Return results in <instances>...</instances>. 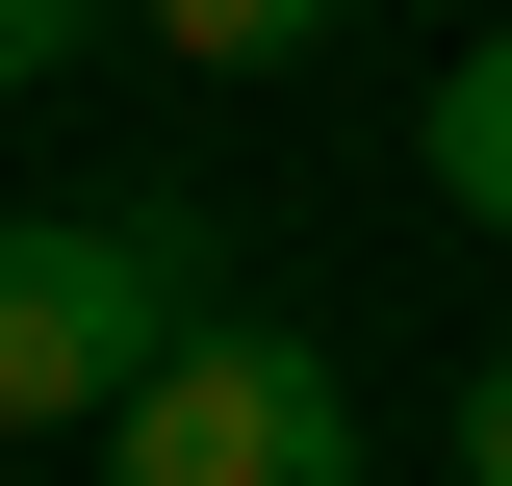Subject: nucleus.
<instances>
[{
    "mask_svg": "<svg viewBox=\"0 0 512 486\" xmlns=\"http://www.w3.org/2000/svg\"><path fill=\"white\" fill-rule=\"evenodd\" d=\"M103 52V0H0V103H26V77H77Z\"/></svg>",
    "mask_w": 512,
    "mask_h": 486,
    "instance_id": "39448f33",
    "label": "nucleus"
},
{
    "mask_svg": "<svg viewBox=\"0 0 512 486\" xmlns=\"http://www.w3.org/2000/svg\"><path fill=\"white\" fill-rule=\"evenodd\" d=\"M180 333H205V231L180 205H52V231H0V435H103Z\"/></svg>",
    "mask_w": 512,
    "mask_h": 486,
    "instance_id": "f257e3e1",
    "label": "nucleus"
},
{
    "mask_svg": "<svg viewBox=\"0 0 512 486\" xmlns=\"http://www.w3.org/2000/svg\"><path fill=\"white\" fill-rule=\"evenodd\" d=\"M410 154H436V205H461V231H512V26L436 77V103H410Z\"/></svg>",
    "mask_w": 512,
    "mask_h": 486,
    "instance_id": "7ed1b4c3",
    "label": "nucleus"
},
{
    "mask_svg": "<svg viewBox=\"0 0 512 486\" xmlns=\"http://www.w3.org/2000/svg\"><path fill=\"white\" fill-rule=\"evenodd\" d=\"M461 486H512V359H461Z\"/></svg>",
    "mask_w": 512,
    "mask_h": 486,
    "instance_id": "423d86ee",
    "label": "nucleus"
},
{
    "mask_svg": "<svg viewBox=\"0 0 512 486\" xmlns=\"http://www.w3.org/2000/svg\"><path fill=\"white\" fill-rule=\"evenodd\" d=\"M103 486H359V384H333L308 333H231V307H205L180 359L103 410Z\"/></svg>",
    "mask_w": 512,
    "mask_h": 486,
    "instance_id": "f03ea898",
    "label": "nucleus"
},
{
    "mask_svg": "<svg viewBox=\"0 0 512 486\" xmlns=\"http://www.w3.org/2000/svg\"><path fill=\"white\" fill-rule=\"evenodd\" d=\"M308 26H333V0H154V52H180V77H282Z\"/></svg>",
    "mask_w": 512,
    "mask_h": 486,
    "instance_id": "20e7f679",
    "label": "nucleus"
}]
</instances>
